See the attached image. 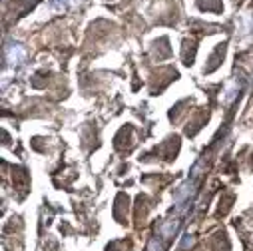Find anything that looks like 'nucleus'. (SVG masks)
<instances>
[{
  "instance_id": "obj_1",
  "label": "nucleus",
  "mask_w": 253,
  "mask_h": 251,
  "mask_svg": "<svg viewBox=\"0 0 253 251\" xmlns=\"http://www.w3.org/2000/svg\"><path fill=\"white\" fill-rule=\"evenodd\" d=\"M6 58H8L10 64H20V62L26 58L24 46H20V44H10V46L6 48Z\"/></svg>"
},
{
  "instance_id": "obj_2",
  "label": "nucleus",
  "mask_w": 253,
  "mask_h": 251,
  "mask_svg": "<svg viewBox=\"0 0 253 251\" xmlns=\"http://www.w3.org/2000/svg\"><path fill=\"white\" fill-rule=\"evenodd\" d=\"M50 4H52V8L60 10V8H64V6H66V0H50Z\"/></svg>"
},
{
  "instance_id": "obj_3",
  "label": "nucleus",
  "mask_w": 253,
  "mask_h": 251,
  "mask_svg": "<svg viewBox=\"0 0 253 251\" xmlns=\"http://www.w3.org/2000/svg\"><path fill=\"white\" fill-rule=\"evenodd\" d=\"M78 2H80V0H66V4H68V6H76Z\"/></svg>"
}]
</instances>
